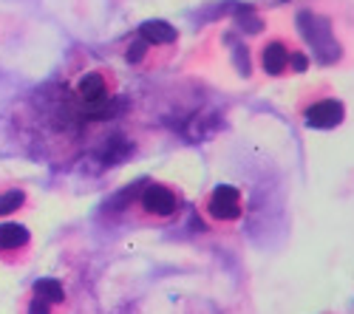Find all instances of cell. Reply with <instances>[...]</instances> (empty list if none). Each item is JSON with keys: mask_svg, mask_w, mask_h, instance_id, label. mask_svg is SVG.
<instances>
[{"mask_svg": "<svg viewBox=\"0 0 354 314\" xmlns=\"http://www.w3.org/2000/svg\"><path fill=\"white\" fill-rule=\"evenodd\" d=\"M343 117H346L343 102L332 99V97L317 99V102L304 108V125L315 128V130H332V128H337L343 122Z\"/></svg>", "mask_w": 354, "mask_h": 314, "instance_id": "cell-5", "label": "cell"}, {"mask_svg": "<svg viewBox=\"0 0 354 314\" xmlns=\"http://www.w3.org/2000/svg\"><path fill=\"white\" fill-rule=\"evenodd\" d=\"M20 204H23V193H20V190H9V193H3V195H0V215L15 213Z\"/></svg>", "mask_w": 354, "mask_h": 314, "instance_id": "cell-9", "label": "cell"}, {"mask_svg": "<svg viewBox=\"0 0 354 314\" xmlns=\"http://www.w3.org/2000/svg\"><path fill=\"white\" fill-rule=\"evenodd\" d=\"M304 66H306V60L298 51H292L283 40H270L261 48V68L270 77H281L292 68H295V74H298V71H304Z\"/></svg>", "mask_w": 354, "mask_h": 314, "instance_id": "cell-3", "label": "cell"}, {"mask_svg": "<svg viewBox=\"0 0 354 314\" xmlns=\"http://www.w3.org/2000/svg\"><path fill=\"white\" fill-rule=\"evenodd\" d=\"M204 213H207L216 224H230L244 215V202L241 193L232 184H218L207 198H204Z\"/></svg>", "mask_w": 354, "mask_h": 314, "instance_id": "cell-2", "label": "cell"}, {"mask_svg": "<svg viewBox=\"0 0 354 314\" xmlns=\"http://www.w3.org/2000/svg\"><path fill=\"white\" fill-rule=\"evenodd\" d=\"M35 295L43 297L46 303H60L63 300V286L57 280H37L35 283Z\"/></svg>", "mask_w": 354, "mask_h": 314, "instance_id": "cell-8", "label": "cell"}, {"mask_svg": "<svg viewBox=\"0 0 354 314\" xmlns=\"http://www.w3.org/2000/svg\"><path fill=\"white\" fill-rule=\"evenodd\" d=\"M139 207L145 215H151L153 221H167L182 210V198L176 190H170L167 184H147L139 193Z\"/></svg>", "mask_w": 354, "mask_h": 314, "instance_id": "cell-1", "label": "cell"}, {"mask_svg": "<svg viewBox=\"0 0 354 314\" xmlns=\"http://www.w3.org/2000/svg\"><path fill=\"white\" fill-rule=\"evenodd\" d=\"M77 99H80L82 110H88V113H100V110L108 105V99H111L105 74H100V71H88V74L77 82Z\"/></svg>", "mask_w": 354, "mask_h": 314, "instance_id": "cell-4", "label": "cell"}, {"mask_svg": "<svg viewBox=\"0 0 354 314\" xmlns=\"http://www.w3.org/2000/svg\"><path fill=\"white\" fill-rule=\"evenodd\" d=\"M28 314H48V306L43 297H35L32 300V308H28Z\"/></svg>", "mask_w": 354, "mask_h": 314, "instance_id": "cell-10", "label": "cell"}, {"mask_svg": "<svg viewBox=\"0 0 354 314\" xmlns=\"http://www.w3.org/2000/svg\"><path fill=\"white\" fill-rule=\"evenodd\" d=\"M142 40L147 46H156V43H173L176 40V32L167 26V23H145L142 26Z\"/></svg>", "mask_w": 354, "mask_h": 314, "instance_id": "cell-6", "label": "cell"}, {"mask_svg": "<svg viewBox=\"0 0 354 314\" xmlns=\"http://www.w3.org/2000/svg\"><path fill=\"white\" fill-rule=\"evenodd\" d=\"M28 241V230L20 224H3L0 226V249H17Z\"/></svg>", "mask_w": 354, "mask_h": 314, "instance_id": "cell-7", "label": "cell"}, {"mask_svg": "<svg viewBox=\"0 0 354 314\" xmlns=\"http://www.w3.org/2000/svg\"><path fill=\"white\" fill-rule=\"evenodd\" d=\"M281 3H283V0H281Z\"/></svg>", "mask_w": 354, "mask_h": 314, "instance_id": "cell-11", "label": "cell"}]
</instances>
